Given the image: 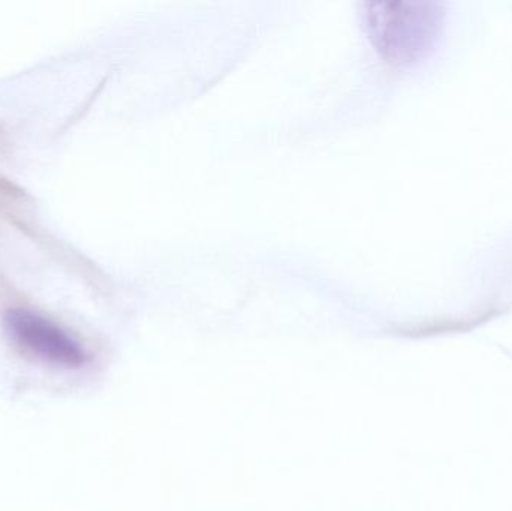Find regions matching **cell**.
I'll return each instance as SVG.
<instances>
[{"mask_svg":"<svg viewBox=\"0 0 512 511\" xmlns=\"http://www.w3.org/2000/svg\"><path fill=\"white\" fill-rule=\"evenodd\" d=\"M9 338L26 353L62 368H78L86 362L81 345L57 324L26 309H12L5 317Z\"/></svg>","mask_w":512,"mask_h":511,"instance_id":"6da1fadb","label":"cell"}]
</instances>
